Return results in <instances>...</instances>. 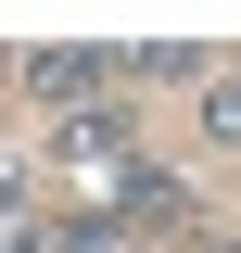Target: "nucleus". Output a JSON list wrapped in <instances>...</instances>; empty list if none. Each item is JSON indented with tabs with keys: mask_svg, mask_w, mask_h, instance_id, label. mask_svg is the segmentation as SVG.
<instances>
[{
	"mask_svg": "<svg viewBox=\"0 0 241 253\" xmlns=\"http://www.w3.org/2000/svg\"><path fill=\"white\" fill-rule=\"evenodd\" d=\"M38 89H51V101H76V89H102V63H89V51H51V63H38Z\"/></svg>",
	"mask_w": 241,
	"mask_h": 253,
	"instance_id": "f03ea898",
	"label": "nucleus"
},
{
	"mask_svg": "<svg viewBox=\"0 0 241 253\" xmlns=\"http://www.w3.org/2000/svg\"><path fill=\"white\" fill-rule=\"evenodd\" d=\"M203 139L241 152V76H203Z\"/></svg>",
	"mask_w": 241,
	"mask_h": 253,
	"instance_id": "f257e3e1",
	"label": "nucleus"
}]
</instances>
